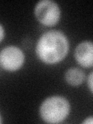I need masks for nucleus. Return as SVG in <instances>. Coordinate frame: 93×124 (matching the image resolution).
<instances>
[{"mask_svg":"<svg viewBox=\"0 0 93 124\" xmlns=\"http://www.w3.org/2000/svg\"><path fill=\"white\" fill-rule=\"evenodd\" d=\"M69 44L67 37L59 30H49L43 33L36 46L38 57L46 64L58 63L67 55Z\"/></svg>","mask_w":93,"mask_h":124,"instance_id":"f257e3e1","label":"nucleus"},{"mask_svg":"<svg viewBox=\"0 0 93 124\" xmlns=\"http://www.w3.org/2000/svg\"><path fill=\"white\" fill-rule=\"evenodd\" d=\"M77 62L85 68L92 67L93 64V44L90 40H85L78 44L75 50Z\"/></svg>","mask_w":93,"mask_h":124,"instance_id":"39448f33","label":"nucleus"},{"mask_svg":"<svg viewBox=\"0 0 93 124\" xmlns=\"http://www.w3.org/2000/svg\"><path fill=\"white\" fill-rule=\"evenodd\" d=\"M34 13L40 23L47 26H51L59 21L61 9L58 4L54 1L41 0L35 6Z\"/></svg>","mask_w":93,"mask_h":124,"instance_id":"7ed1b4c3","label":"nucleus"},{"mask_svg":"<svg viewBox=\"0 0 93 124\" xmlns=\"http://www.w3.org/2000/svg\"><path fill=\"white\" fill-rule=\"evenodd\" d=\"M70 112V103L64 97L53 95L46 98L40 107V115L46 123H58L66 119Z\"/></svg>","mask_w":93,"mask_h":124,"instance_id":"f03ea898","label":"nucleus"},{"mask_svg":"<svg viewBox=\"0 0 93 124\" xmlns=\"http://www.w3.org/2000/svg\"><path fill=\"white\" fill-rule=\"evenodd\" d=\"M92 72L90 73V75H89L88 78V87H89V89H90L91 92H92L93 91V88H92Z\"/></svg>","mask_w":93,"mask_h":124,"instance_id":"0eeeda50","label":"nucleus"},{"mask_svg":"<svg viewBox=\"0 0 93 124\" xmlns=\"http://www.w3.org/2000/svg\"><path fill=\"white\" fill-rule=\"evenodd\" d=\"M92 123H93V118H92V116H90L89 117H87L82 122V123H85V124H86V123L87 124H92Z\"/></svg>","mask_w":93,"mask_h":124,"instance_id":"6e6552de","label":"nucleus"},{"mask_svg":"<svg viewBox=\"0 0 93 124\" xmlns=\"http://www.w3.org/2000/svg\"><path fill=\"white\" fill-rule=\"evenodd\" d=\"M85 77V73L82 70L78 68H71L65 72L64 78L69 85L76 86L83 82Z\"/></svg>","mask_w":93,"mask_h":124,"instance_id":"423d86ee","label":"nucleus"},{"mask_svg":"<svg viewBox=\"0 0 93 124\" xmlns=\"http://www.w3.org/2000/svg\"><path fill=\"white\" fill-rule=\"evenodd\" d=\"M2 123V119H1V116H0V123Z\"/></svg>","mask_w":93,"mask_h":124,"instance_id":"9d476101","label":"nucleus"},{"mask_svg":"<svg viewBox=\"0 0 93 124\" xmlns=\"http://www.w3.org/2000/svg\"><path fill=\"white\" fill-rule=\"evenodd\" d=\"M4 35H5V31H4L3 26L0 24V42L2 40V39L4 37Z\"/></svg>","mask_w":93,"mask_h":124,"instance_id":"1a4fd4ad","label":"nucleus"},{"mask_svg":"<svg viewBox=\"0 0 93 124\" xmlns=\"http://www.w3.org/2000/svg\"><path fill=\"white\" fill-rule=\"evenodd\" d=\"M24 60V54L16 46H7L0 51V64L6 71H14L19 69Z\"/></svg>","mask_w":93,"mask_h":124,"instance_id":"20e7f679","label":"nucleus"}]
</instances>
